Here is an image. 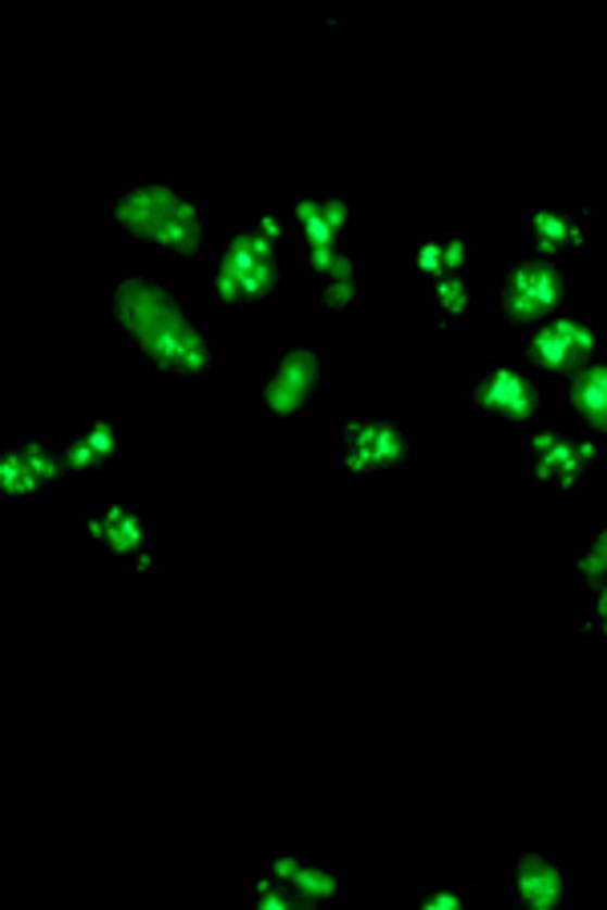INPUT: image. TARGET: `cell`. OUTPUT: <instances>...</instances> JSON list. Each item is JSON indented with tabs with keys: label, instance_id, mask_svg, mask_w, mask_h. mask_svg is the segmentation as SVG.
Masks as SVG:
<instances>
[{
	"label": "cell",
	"instance_id": "cell-13",
	"mask_svg": "<svg viewBox=\"0 0 607 910\" xmlns=\"http://www.w3.org/2000/svg\"><path fill=\"white\" fill-rule=\"evenodd\" d=\"M288 886H292L300 907H325V902L337 898V874H328L320 867H300L296 879L288 882Z\"/></svg>",
	"mask_w": 607,
	"mask_h": 910
},
{
	"label": "cell",
	"instance_id": "cell-17",
	"mask_svg": "<svg viewBox=\"0 0 607 910\" xmlns=\"http://www.w3.org/2000/svg\"><path fill=\"white\" fill-rule=\"evenodd\" d=\"M37 473L25 466V457H21V450H4L0 454V490L9 494V498H29L33 490H37Z\"/></svg>",
	"mask_w": 607,
	"mask_h": 910
},
{
	"label": "cell",
	"instance_id": "cell-33",
	"mask_svg": "<svg viewBox=\"0 0 607 910\" xmlns=\"http://www.w3.org/2000/svg\"><path fill=\"white\" fill-rule=\"evenodd\" d=\"M325 223L341 236L344 227H349V206H344L341 199H325Z\"/></svg>",
	"mask_w": 607,
	"mask_h": 910
},
{
	"label": "cell",
	"instance_id": "cell-27",
	"mask_svg": "<svg viewBox=\"0 0 607 910\" xmlns=\"http://www.w3.org/2000/svg\"><path fill=\"white\" fill-rule=\"evenodd\" d=\"M356 295V271L353 276H332L325 283V304L328 308H349Z\"/></svg>",
	"mask_w": 607,
	"mask_h": 910
},
{
	"label": "cell",
	"instance_id": "cell-10",
	"mask_svg": "<svg viewBox=\"0 0 607 910\" xmlns=\"http://www.w3.org/2000/svg\"><path fill=\"white\" fill-rule=\"evenodd\" d=\"M498 304H503V312L515 324H543L547 308H543V304L531 295V283H527V260L510 264L503 288H498Z\"/></svg>",
	"mask_w": 607,
	"mask_h": 910
},
{
	"label": "cell",
	"instance_id": "cell-7",
	"mask_svg": "<svg viewBox=\"0 0 607 910\" xmlns=\"http://www.w3.org/2000/svg\"><path fill=\"white\" fill-rule=\"evenodd\" d=\"M571 409L583 417V426L595 429V433H607V365L592 361L571 372Z\"/></svg>",
	"mask_w": 607,
	"mask_h": 910
},
{
	"label": "cell",
	"instance_id": "cell-14",
	"mask_svg": "<svg viewBox=\"0 0 607 910\" xmlns=\"http://www.w3.org/2000/svg\"><path fill=\"white\" fill-rule=\"evenodd\" d=\"M571 441L551 433V429H539L531 438V457H534V478L547 482V478H559V466H564Z\"/></svg>",
	"mask_w": 607,
	"mask_h": 910
},
{
	"label": "cell",
	"instance_id": "cell-9",
	"mask_svg": "<svg viewBox=\"0 0 607 910\" xmlns=\"http://www.w3.org/2000/svg\"><path fill=\"white\" fill-rule=\"evenodd\" d=\"M531 239H534V248H539V255L551 260V255H559V251L579 248V243H583V231H579V219H571L564 211L543 206V211H534L531 215Z\"/></svg>",
	"mask_w": 607,
	"mask_h": 910
},
{
	"label": "cell",
	"instance_id": "cell-19",
	"mask_svg": "<svg viewBox=\"0 0 607 910\" xmlns=\"http://www.w3.org/2000/svg\"><path fill=\"white\" fill-rule=\"evenodd\" d=\"M555 324V332L564 337V344L571 349V356L579 361V368L592 365V353H595V328H587L583 320H551Z\"/></svg>",
	"mask_w": 607,
	"mask_h": 910
},
{
	"label": "cell",
	"instance_id": "cell-6",
	"mask_svg": "<svg viewBox=\"0 0 607 910\" xmlns=\"http://www.w3.org/2000/svg\"><path fill=\"white\" fill-rule=\"evenodd\" d=\"M515 886H519L522 907H531V910H551L564 902V874H559V867H555L551 858H543V854H534V850H527L519 858V867H515Z\"/></svg>",
	"mask_w": 607,
	"mask_h": 910
},
{
	"label": "cell",
	"instance_id": "cell-32",
	"mask_svg": "<svg viewBox=\"0 0 607 910\" xmlns=\"http://www.w3.org/2000/svg\"><path fill=\"white\" fill-rule=\"evenodd\" d=\"M421 910H458L461 907V898L454 895V890H430V895L417 902Z\"/></svg>",
	"mask_w": 607,
	"mask_h": 910
},
{
	"label": "cell",
	"instance_id": "cell-11",
	"mask_svg": "<svg viewBox=\"0 0 607 910\" xmlns=\"http://www.w3.org/2000/svg\"><path fill=\"white\" fill-rule=\"evenodd\" d=\"M576 571L587 579V587L595 595V628L607 635V527L595 534V543L587 555L576 558Z\"/></svg>",
	"mask_w": 607,
	"mask_h": 910
},
{
	"label": "cell",
	"instance_id": "cell-18",
	"mask_svg": "<svg viewBox=\"0 0 607 910\" xmlns=\"http://www.w3.org/2000/svg\"><path fill=\"white\" fill-rule=\"evenodd\" d=\"M296 219H300V227H304L308 248H328V243H337V231L325 223V203H316V199H300Z\"/></svg>",
	"mask_w": 607,
	"mask_h": 910
},
{
	"label": "cell",
	"instance_id": "cell-21",
	"mask_svg": "<svg viewBox=\"0 0 607 910\" xmlns=\"http://www.w3.org/2000/svg\"><path fill=\"white\" fill-rule=\"evenodd\" d=\"M438 304H442L445 312H454V316H461V312L470 308V288H466L461 271H445V276L438 279Z\"/></svg>",
	"mask_w": 607,
	"mask_h": 910
},
{
	"label": "cell",
	"instance_id": "cell-25",
	"mask_svg": "<svg viewBox=\"0 0 607 910\" xmlns=\"http://www.w3.org/2000/svg\"><path fill=\"white\" fill-rule=\"evenodd\" d=\"M276 264H280V260H264V264H255L252 271L243 276V288H248L252 300H264V295L276 288Z\"/></svg>",
	"mask_w": 607,
	"mask_h": 910
},
{
	"label": "cell",
	"instance_id": "cell-23",
	"mask_svg": "<svg viewBox=\"0 0 607 910\" xmlns=\"http://www.w3.org/2000/svg\"><path fill=\"white\" fill-rule=\"evenodd\" d=\"M255 907L264 910H288V907H300L296 895H292V886L280 879H264L260 886H255Z\"/></svg>",
	"mask_w": 607,
	"mask_h": 910
},
{
	"label": "cell",
	"instance_id": "cell-31",
	"mask_svg": "<svg viewBox=\"0 0 607 910\" xmlns=\"http://www.w3.org/2000/svg\"><path fill=\"white\" fill-rule=\"evenodd\" d=\"M442 248H445V271H461L466 260H470V239H450Z\"/></svg>",
	"mask_w": 607,
	"mask_h": 910
},
{
	"label": "cell",
	"instance_id": "cell-3",
	"mask_svg": "<svg viewBox=\"0 0 607 910\" xmlns=\"http://www.w3.org/2000/svg\"><path fill=\"white\" fill-rule=\"evenodd\" d=\"M316 384H320V356L312 353V349H288L280 368L264 384L267 409L280 413V417H292V413H300L308 405Z\"/></svg>",
	"mask_w": 607,
	"mask_h": 910
},
{
	"label": "cell",
	"instance_id": "cell-26",
	"mask_svg": "<svg viewBox=\"0 0 607 910\" xmlns=\"http://www.w3.org/2000/svg\"><path fill=\"white\" fill-rule=\"evenodd\" d=\"M65 462H69V470H98V466H105V457L93 450V441H89V438L69 441V450H65Z\"/></svg>",
	"mask_w": 607,
	"mask_h": 910
},
{
	"label": "cell",
	"instance_id": "cell-30",
	"mask_svg": "<svg viewBox=\"0 0 607 910\" xmlns=\"http://www.w3.org/2000/svg\"><path fill=\"white\" fill-rule=\"evenodd\" d=\"M344 470H353V473H377V470H385L381 466V457L372 454V450H356V445H344Z\"/></svg>",
	"mask_w": 607,
	"mask_h": 910
},
{
	"label": "cell",
	"instance_id": "cell-28",
	"mask_svg": "<svg viewBox=\"0 0 607 910\" xmlns=\"http://www.w3.org/2000/svg\"><path fill=\"white\" fill-rule=\"evenodd\" d=\"M86 438L93 441V450L102 457H114V450H118V429H114V421H89Z\"/></svg>",
	"mask_w": 607,
	"mask_h": 910
},
{
	"label": "cell",
	"instance_id": "cell-24",
	"mask_svg": "<svg viewBox=\"0 0 607 910\" xmlns=\"http://www.w3.org/2000/svg\"><path fill=\"white\" fill-rule=\"evenodd\" d=\"M215 295L227 300V304H248V300H252L248 288H243V276L231 271V267H223V264H219V271H215Z\"/></svg>",
	"mask_w": 607,
	"mask_h": 910
},
{
	"label": "cell",
	"instance_id": "cell-15",
	"mask_svg": "<svg viewBox=\"0 0 607 910\" xmlns=\"http://www.w3.org/2000/svg\"><path fill=\"white\" fill-rule=\"evenodd\" d=\"M527 283H531V295L543 304L547 312H555V304L564 300V276L551 260H527Z\"/></svg>",
	"mask_w": 607,
	"mask_h": 910
},
{
	"label": "cell",
	"instance_id": "cell-8",
	"mask_svg": "<svg viewBox=\"0 0 607 910\" xmlns=\"http://www.w3.org/2000/svg\"><path fill=\"white\" fill-rule=\"evenodd\" d=\"M341 441L344 445H356V450H372V454L381 457L385 470L409 462V441L401 438L397 426H389V421H349Z\"/></svg>",
	"mask_w": 607,
	"mask_h": 910
},
{
	"label": "cell",
	"instance_id": "cell-29",
	"mask_svg": "<svg viewBox=\"0 0 607 910\" xmlns=\"http://www.w3.org/2000/svg\"><path fill=\"white\" fill-rule=\"evenodd\" d=\"M417 271H426V276H433V279H442L445 276V248L442 243H421L417 248Z\"/></svg>",
	"mask_w": 607,
	"mask_h": 910
},
{
	"label": "cell",
	"instance_id": "cell-35",
	"mask_svg": "<svg viewBox=\"0 0 607 910\" xmlns=\"http://www.w3.org/2000/svg\"><path fill=\"white\" fill-rule=\"evenodd\" d=\"M255 231H260V236H264V239H271V243H280V219H276V215H264V219H260V227H255Z\"/></svg>",
	"mask_w": 607,
	"mask_h": 910
},
{
	"label": "cell",
	"instance_id": "cell-22",
	"mask_svg": "<svg viewBox=\"0 0 607 910\" xmlns=\"http://www.w3.org/2000/svg\"><path fill=\"white\" fill-rule=\"evenodd\" d=\"M308 264L320 271V276H353V260L344 255L337 243H328V248H312V255H308Z\"/></svg>",
	"mask_w": 607,
	"mask_h": 910
},
{
	"label": "cell",
	"instance_id": "cell-12",
	"mask_svg": "<svg viewBox=\"0 0 607 910\" xmlns=\"http://www.w3.org/2000/svg\"><path fill=\"white\" fill-rule=\"evenodd\" d=\"M527 356H531L534 365L551 368V372H576L579 361L571 356V349L564 344V337L555 332V324H539L531 332V340H527Z\"/></svg>",
	"mask_w": 607,
	"mask_h": 910
},
{
	"label": "cell",
	"instance_id": "cell-4",
	"mask_svg": "<svg viewBox=\"0 0 607 910\" xmlns=\"http://www.w3.org/2000/svg\"><path fill=\"white\" fill-rule=\"evenodd\" d=\"M470 401L490 413H498V417H506V421H527V417H534V409H539V389H534V381H527L522 372L498 368V372H490L482 384H475Z\"/></svg>",
	"mask_w": 607,
	"mask_h": 910
},
{
	"label": "cell",
	"instance_id": "cell-2",
	"mask_svg": "<svg viewBox=\"0 0 607 910\" xmlns=\"http://www.w3.org/2000/svg\"><path fill=\"white\" fill-rule=\"evenodd\" d=\"M114 219H118L122 231H130L134 239L175 251V255H194V251L203 248V239H207V231H203V215H199L175 187H166V182L130 187V191L114 203Z\"/></svg>",
	"mask_w": 607,
	"mask_h": 910
},
{
	"label": "cell",
	"instance_id": "cell-20",
	"mask_svg": "<svg viewBox=\"0 0 607 910\" xmlns=\"http://www.w3.org/2000/svg\"><path fill=\"white\" fill-rule=\"evenodd\" d=\"M592 462H595V441H579V445H571L564 457V466H559V485H564V490H576V482L587 473Z\"/></svg>",
	"mask_w": 607,
	"mask_h": 910
},
{
	"label": "cell",
	"instance_id": "cell-5",
	"mask_svg": "<svg viewBox=\"0 0 607 910\" xmlns=\"http://www.w3.org/2000/svg\"><path fill=\"white\" fill-rule=\"evenodd\" d=\"M86 530L93 534V539H102L114 555H130L138 571H150V567H154V558H150L147 522L134 515V510H126V506H110L102 518H89Z\"/></svg>",
	"mask_w": 607,
	"mask_h": 910
},
{
	"label": "cell",
	"instance_id": "cell-1",
	"mask_svg": "<svg viewBox=\"0 0 607 910\" xmlns=\"http://www.w3.org/2000/svg\"><path fill=\"white\" fill-rule=\"evenodd\" d=\"M114 324L138 344V353L147 356L159 372H175V356L182 349V340L191 337L194 324L187 320V312L178 308L175 292L150 276H126L114 288L110 300Z\"/></svg>",
	"mask_w": 607,
	"mask_h": 910
},
{
	"label": "cell",
	"instance_id": "cell-16",
	"mask_svg": "<svg viewBox=\"0 0 607 910\" xmlns=\"http://www.w3.org/2000/svg\"><path fill=\"white\" fill-rule=\"evenodd\" d=\"M21 450V457H25V466H29L33 473H37V482L41 485H53L65 478V470H69V462H65V454H58V450H49L45 441H25V445H16Z\"/></svg>",
	"mask_w": 607,
	"mask_h": 910
},
{
	"label": "cell",
	"instance_id": "cell-34",
	"mask_svg": "<svg viewBox=\"0 0 607 910\" xmlns=\"http://www.w3.org/2000/svg\"><path fill=\"white\" fill-rule=\"evenodd\" d=\"M300 867H304V862H296L292 854H276V862H271V874H276L280 882H292Z\"/></svg>",
	"mask_w": 607,
	"mask_h": 910
}]
</instances>
